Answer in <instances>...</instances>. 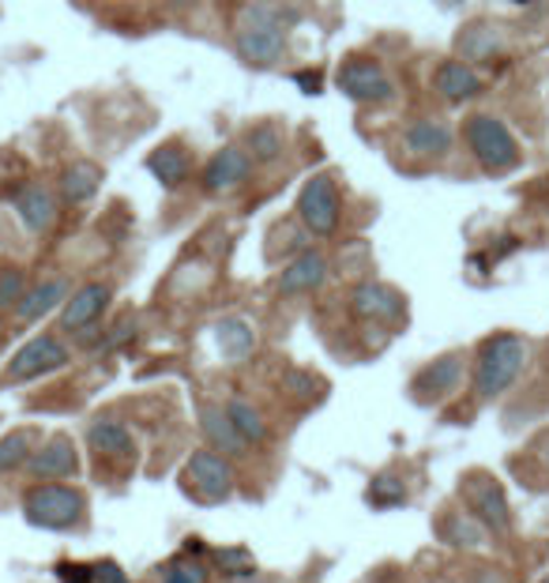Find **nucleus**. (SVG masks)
I'll list each match as a JSON object with an SVG mask.
<instances>
[{"mask_svg": "<svg viewBox=\"0 0 549 583\" xmlns=\"http://www.w3.org/2000/svg\"><path fill=\"white\" fill-rule=\"evenodd\" d=\"M245 151H249L252 162H274L282 154V132L268 129V125L249 129L245 132Z\"/></svg>", "mask_w": 549, "mask_h": 583, "instance_id": "obj_29", "label": "nucleus"}, {"mask_svg": "<svg viewBox=\"0 0 549 583\" xmlns=\"http://www.w3.org/2000/svg\"><path fill=\"white\" fill-rule=\"evenodd\" d=\"M200 430H204V436H207V449L223 452L226 460H241V455H249V449H245V441L234 433V425H230V418H226L223 407L207 403L204 414H200Z\"/></svg>", "mask_w": 549, "mask_h": 583, "instance_id": "obj_21", "label": "nucleus"}, {"mask_svg": "<svg viewBox=\"0 0 549 583\" xmlns=\"http://www.w3.org/2000/svg\"><path fill=\"white\" fill-rule=\"evenodd\" d=\"M500 50V34L489 23H471L460 31V61H489Z\"/></svg>", "mask_w": 549, "mask_h": 583, "instance_id": "obj_26", "label": "nucleus"}, {"mask_svg": "<svg viewBox=\"0 0 549 583\" xmlns=\"http://www.w3.org/2000/svg\"><path fill=\"white\" fill-rule=\"evenodd\" d=\"M12 204H15V215L23 218V226L31 234H45L53 226V218H57V196L45 185H39V181L23 185L20 193L12 196Z\"/></svg>", "mask_w": 549, "mask_h": 583, "instance_id": "obj_18", "label": "nucleus"}, {"mask_svg": "<svg viewBox=\"0 0 549 583\" xmlns=\"http://www.w3.org/2000/svg\"><path fill=\"white\" fill-rule=\"evenodd\" d=\"M98 185H103V170H98L95 162H72V166L61 173V196L68 199V204H87V199L98 193Z\"/></svg>", "mask_w": 549, "mask_h": 583, "instance_id": "obj_24", "label": "nucleus"}, {"mask_svg": "<svg viewBox=\"0 0 549 583\" xmlns=\"http://www.w3.org/2000/svg\"><path fill=\"white\" fill-rule=\"evenodd\" d=\"M407 148L422 159H444L452 151V129L437 117H422L407 129Z\"/></svg>", "mask_w": 549, "mask_h": 583, "instance_id": "obj_22", "label": "nucleus"}, {"mask_svg": "<svg viewBox=\"0 0 549 583\" xmlns=\"http://www.w3.org/2000/svg\"><path fill=\"white\" fill-rule=\"evenodd\" d=\"M335 87L358 106H388L391 98H396L391 76L384 72L377 57H369V53H351V57L338 61Z\"/></svg>", "mask_w": 549, "mask_h": 583, "instance_id": "obj_6", "label": "nucleus"}, {"mask_svg": "<svg viewBox=\"0 0 549 583\" xmlns=\"http://www.w3.org/2000/svg\"><path fill=\"white\" fill-rule=\"evenodd\" d=\"M218 346H223L226 358H245V354H252L256 335L245 321H223L218 324Z\"/></svg>", "mask_w": 549, "mask_h": 583, "instance_id": "obj_28", "label": "nucleus"}, {"mask_svg": "<svg viewBox=\"0 0 549 583\" xmlns=\"http://www.w3.org/2000/svg\"><path fill=\"white\" fill-rule=\"evenodd\" d=\"M365 500H369L373 508H396V505H402V500H407V489L391 486V478L380 475V478H373V486H369V494H365Z\"/></svg>", "mask_w": 549, "mask_h": 583, "instance_id": "obj_31", "label": "nucleus"}, {"mask_svg": "<svg viewBox=\"0 0 549 583\" xmlns=\"http://www.w3.org/2000/svg\"><path fill=\"white\" fill-rule=\"evenodd\" d=\"M173 4H192V0H173Z\"/></svg>", "mask_w": 549, "mask_h": 583, "instance_id": "obj_36", "label": "nucleus"}, {"mask_svg": "<svg viewBox=\"0 0 549 583\" xmlns=\"http://www.w3.org/2000/svg\"><path fill=\"white\" fill-rule=\"evenodd\" d=\"M159 583H212V569L200 553L181 550L177 558H170L159 569Z\"/></svg>", "mask_w": 549, "mask_h": 583, "instance_id": "obj_25", "label": "nucleus"}, {"mask_svg": "<svg viewBox=\"0 0 549 583\" xmlns=\"http://www.w3.org/2000/svg\"><path fill=\"white\" fill-rule=\"evenodd\" d=\"M298 218L305 234L313 238H332L343 218V196H338V181L332 173H313L298 193Z\"/></svg>", "mask_w": 549, "mask_h": 583, "instance_id": "obj_7", "label": "nucleus"}, {"mask_svg": "<svg viewBox=\"0 0 549 583\" xmlns=\"http://www.w3.org/2000/svg\"><path fill=\"white\" fill-rule=\"evenodd\" d=\"M61 583H95V564H79V561H64L57 564Z\"/></svg>", "mask_w": 549, "mask_h": 583, "instance_id": "obj_33", "label": "nucleus"}, {"mask_svg": "<svg viewBox=\"0 0 549 583\" xmlns=\"http://www.w3.org/2000/svg\"><path fill=\"white\" fill-rule=\"evenodd\" d=\"M148 170L159 177L162 188H181L192 173V154H189L185 143L170 140V143H162V148H154L148 154Z\"/></svg>", "mask_w": 549, "mask_h": 583, "instance_id": "obj_19", "label": "nucleus"}, {"mask_svg": "<svg viewBox=\"0 0 549 583\" xmlns=\"http://www.w3.org/2000/svg\"><path fill=\"white\" fill-rule=\"evenodd\" d=\"M26 475L34 482H64L79 475V452L68 433H53L50 441L39 444L26 460Z\"/></svg>", "mask_w": 549, "mask_h": 583, "instance_id": "obj_11", "label": "nucleus"}, {"mask_svg": "<svg viewBox=\"0 0 549 583\" xmlns=\"http://www.w3.org/2000/svg\"><path fill=\"white\" fill-rule=\"evenodd\" d=\"M212 558L218 564V576H230V580H249V576H256V561L249 558V550H245V546L215 550Z\"/></svg>", "mask_w": 549, "mask_h": 583, "instance_id": "obj_30", "label": "nucleus"}, {"mask_svg": "<svg viewBox=\"0 0 549 583\" xmlns=\"http://www.w3.org/2000/svg\"><path fill=\"white\" fill-rule=\"evenodd\" d=\"M68 361H72V354L57 335H34V339H26L20 350L12 354V361H8V380L50 377V373L64 369Z\"/></svg>", "mask_w": 549, "mask_h": 583, "instance_id": "obj_10", "label": "nucleus"}, {"mask_svg": "<svg viewBox=\"0 0 549 583\" xmlns=\"http://www.w3.org/2000/svg\"><path fill=\"white\" fill-rule=\"evenodd\" d=\"M223 411H226V418H230L234 433L245 441V449H268L271 425H268V418L260 414V407H252L249 399H230Z\"/></svg>", "mask_w": 549, "mask_h": 583, "instance_id": "obj_20", "label": "nucleus"}, {"mask_svg": "<svg viewBox=\"0 0 549 583\" xmlns=\"http://www.w3.org/2000/svg\"><path fill=\"white\" fill-rule=\"evenodd\" d=\"M234 460H226L215 449H200L189 455L185 471H181V489L196 500V505H223L234 497Z\"/></svg>", "mask_w": 549, "mask_h": 583, "instance_id": "obj_5", "label": "nucleus"}, {"mask_svg": "<svg viewBox=\"0 0 549 583\" xmlns=\"http://www.w3.org/2000/svg\"><path fill=\"white\" fill-rule=\"evenodd\" d=\"M463 361H466V354L452 350V354H441V358H433L429 366L418 369L415 380H410V396H415V403H422V407L448 403L463 385V369H466Z\"/></svg>", "mask_w": 549, "mask_h": 583, "instance_id": "obj_9", "label": "nucleus"}, {"mask_svg": "<svg viewBox=\"0 0 549 583\" xmlns=\"http://www.w3.org/2000/svg\"><path fill=\"white\" fill-rule=\"evenodd\" d=\"M433 90L444 98V102L463 106V102H474V98L482 95V76L471 65H466V61L452 57V61H441V65H437Z\"/></svg>", "mask_w": 549, "mask_h": 583, "instance_id": "obj_16", "label": "nucleus"}, {"mask_svg": "<svg viewBox=\"0 0 549 583\" xmlns=\"http://www.w3.org/2000/svg\"><path fill=\"white\" fill-rule=\"evenodd\" d=\"M230 583H268V580H260V576H249V580H230Z\"/></svg>", "mask_w": 549, "mask_h": 583, "instance_id": "obj_35", "label": "nucleus"}, {"mask_svg": "<svg viewBox=\"0 0 549 583\" xmlns=\"http://www.w3.org/2000/svg\"><path fill=\"white\" fill-rule=\"evenodd\" d=\"M26 294V279L20 268H0V309L20 305V298Z\"/></svg>", "mask_w": 549, "mask_h": 583, "instance_id": "obj_32", "label": "nucleus"}, {"mask_svg": "<svg viewBox=\"0 0 549 583\" xmlns=\"http://www.w3.org/2000/svg\"><path fill=\"white\" fill-rule=\"evenodd\" d=\"M252 173V159L249 151L241 148V143H226V148H218L212 159L204 162V173H200V185H204L207 196H223L230 193V188L245 185Z\"/></svg>", "mask_w": 549, "mask_h": 583, "instance_id": "obj_12", "label": "nucleus"}, {"mask_svg": "<svg viewBox=\"0 0 549 583\" xmlns=\"http://www.w3.org/2000/svg\"><path fill=\"white\" fill-rule=\"evenodd\" d=\"M23 516L42 531H76L87 519V497L68 482H39L23 494Z\"/></svg>", "mask_w": 549, "mask_h": 583, "instance_id": "obj_2", "label": "nucleus"}, {"mask_svg": "<svg viewBox=\"0 0 549 583\" xmlns=\"http://www.w3.org/2000/svg\"><path fill=\"white\" fill-rule=\"evenodd\" d=\"M87 444H90V452L106 463H132L136 460V436L128 433L125 422H114V418H98V422H90Z\"/></svg>", "mask_w": 549, "mask_h": 583, "instance_id": "obj_17", "label": "nucleus"}, {"mask_svg": "<svg viewBox=\"0 0 549 583\" xmlns=\"http://www.w3.org/2000/svg\"><path fill=\"white\" fill-rule=\"evenodd\" d=\"M327 282V257L320 249H301L294 260L282 268L279 276V294L282 298H298V294H313Z\"/></svg>", "mask_w": 549, "mask_h": 583, "instance_id": "obj_15", "label": "nucleus"}, {"mask_svg": "<svg viewBox=\"0 0 549 583\" xmlns=\"http://www.w3.org/2000/svg\"><path fill=\"white\" fill-rule=\"evenodd\" d=\"M460 132H463L466 148H471V154H474V162H478L486 173H493V177L519 170V162H524V151H519L516 136H512V129L500 121V117L466 114Z\"/></svg>", "mask_w": 549, "mask_h": 583, "instance_id": "obj_3", "label": "nucleus"}, {"mask_svg": "<svg viewBox=\"0 0 549 583\" xmlns=\"http://www.w3.org/2000/svg\"><path fill=\"white\" fill-rule=\"evenodd\" d=\"M527 366V339L516 332H493L478 343L471 373V391L478 403H493L516 385Z\"/></svg>", "mask_w": 549, "mask_h": 583, "instance_id": "obj_1", "label": "nucleus"}, {"mask_svg": "<svg viewBox=\"0 0 549 583\" xmlns=\"http://www.w3.org/2000/svg\"><path fill=\"white\" fill-rule=\"evenodd\" d=\"M460 494H463L466 516L478 519L486 531H493V535H508L512 531V508H508L505 486H500L497 478H489V475H466Z\"/></svg>", "mask_w": 549, "mask_h": 583, "instance_id": "obj_8", "label": "nucleus"}, {"mask_svg": "<svg viewBox=\"0 0 549 583\" xmlns=\"http://www.w3.org/2000/svg\"><path fill=\"white\" fill-rule=\"evenodd\" d=\"M535 452H538V460L546 463V471H549V430L538 436V444H535Z\"/></svg>", "mask_w": 549, "mask_h": 583, "instance_id": "obj_34", "label": "nucleus"}, {"mask_svg": "<svg viewBox=\"0 0 549 583\" xmlns=\"http://www.w3.org/2000/svg\"><path fill=\"white\" fill-rule=\"evenodd\" d=\"M34 444H39V433L34 430H15V433L0 436V475H4V471H15V467H26Z\"/></svg>", "mask_w": 549, "mask_h": 583, "instance_id": "obj_27", "label": "nucleus"}, {"mask_svg": "<svg viewBox=\"0 0 549 583\" xmlns=\"http://www.w3.org/2000/svg\"><path fill=\"white\" fill-rule=\"evenodd\" d=\"M351 309L365 321L377 324H399L407 321V302L399 298V290L384 287V282H358L351 294Z\"/></svg>", "mask_w": 549, "mask_h": 583, "instance_id": "obj_13", "label": "nucleus"}, {"mask_svg": "<svg viewBox=\"0 0 549 583\" xmlns=\"http://www.w3.org/2000/svg\"><path fill=\"white\" fill-rule=\"evenodd\" d=\"M287 53V26H282L279 8L271 4H249L245 23L237 31V57L249 68H271Z\"/></svg>", "mask_w": 549, "mask_h": 583, "instance_id": "obj_4", "label": "nucleus"}, {"mask_svg": "<svg viewBox=\"0 0 549 583\" xmlns=\"http://www.w3.org/2000/svg\"><path fill=\"white\" fill-rule=\"evenodd\" d=\"M109 298H114V290H109L106 282H87V287H79L61 309V332H87V327H95L109 309Z\"/></svg>", "mask_w": 549, "mask_h": 583, "instance_id": "obj_14", "label": "nucleus"}, {"mask_svg": "<svg viewBox=\"0 0 549 583\" xmlns=\"http://www.w3.org/2000/svg\"><path fill=\"white\" fill-rule=\"evenodd\" d=\"M64 298H68V282L64 279H45V282H39V287H31L26 294L20 298V305H15V316L20 321H42L45 313H53Z\"/></svg>", "mask_w": 549, "mask_h": 583, "instance_id": "obj_23", "label": "nucleus"}]
</instances>
